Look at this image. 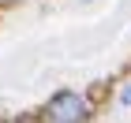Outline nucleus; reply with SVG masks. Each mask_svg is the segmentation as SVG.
<instances>
[{"label": "nucleus", "instance_id": "obj_1", "mask_svg": "<svg viewBox=\"0 0 131 123\" xmlns=\"http://www.w3.org/2000/svg\"><path fill=\"white\" fill-rule=\"evenodd\" d=\"M90 119V101L75 90L52 93L49 108H45V123H86Z\"/></svg>", "mask_w": 131, "mask_h": 123}, {"label": "nucleus", "instance_id": "obj_2", "mask_svg": "<svg viewBox=\"0 0 131 123\" xmlns=\"http://www.w3.org/2000/svg\"><path fill=\"white\" fill-rule=\"evenodd\" d=\"M120 101H124V104H131V86H127V90L120 93Z\"/></svg>", "mask_w": 131, "mask_h": 123}]
</instances>
